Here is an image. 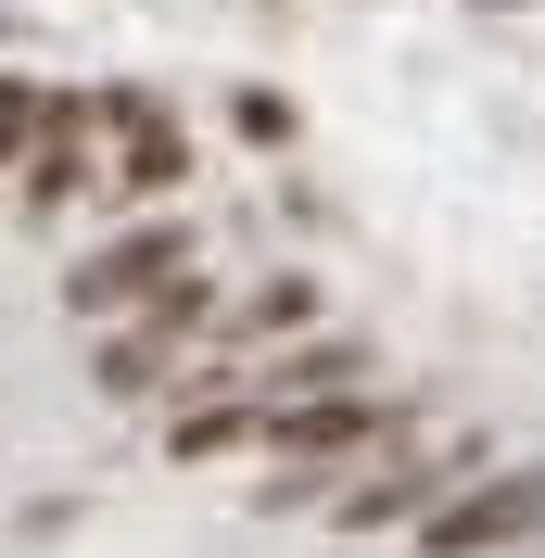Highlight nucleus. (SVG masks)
Masks as SVG:
<instances>
[{"instance_id":"1","label":"nucleus","mask_w":545,"mask_h":558,"mask_svg":"<svg viewBox=\"0 0 545 558\" xmlns=\"http://www.w3.org/2000/svg\"><path fill=\"white\" fill-rule=\"evenodd\" d=\"M419 546H432V558H495V546H545V470H495V483H470L457 508H432V521H419Z\"/></svg>"},{"instance_id":"2","label":"nucleus","mask_w":545,"mask_h":558,"mask_svg":"<svg viewBox=\"0 0 545 558\" xmlns=\"http://www.w3.org/2000/svg\"><path fill=\"white\" fill-rule=\"evenodd\" d=\"M178 279H191V242H178V229H140V242H114L102 267L64 279V305L76 317H114V305H140V292H178Z\"/></svg>"},{"instance_id":"3","label":"nucleus","mask_w":545,"mask_h":558,"mask_svg":"<svg viewBox=\"0 0 545 558\" xmlns=\"http://www.w3.org/2000/svg\"><path fill=\"white\" fill-rule=\"evenodd\" d=\"M482 470L470 457H407V470H380V483L342 495V533H380V521H432V508H457Z\"/></svg>"},{"instance_id":"4","label":"nucleus","mask_w":545,"mask_h":558,"mask_svg":"<svg viewBox=\"0 0 545 558\" xmlns=\"http://www.w3.org/2000/svg\"><path fill=\"white\" fill-rule=\"evenodd\" d=\"M102 114H114V140H128V153H114V178H128V191H178V166H191L178 114L153 102V89H102Z\"/></svg>"},{"instance_id":"5","label":"nucleus","mask_w":545,"mask_h":558,"mask_svg":"<svg viewBox=\"0 0 545 558\" xmlns=\"http://www.w3.org/2000/svg\"><path fill=\"white\" fill-rule=\"evenodd\" d=\"M380 445V407L368 393H305V407H267V457H355Z\"/></svg>"},{"instance_id":"6","label":"nucleus","mask_w":545,"mask_h":558,"mask_svg":"<svg viewBox=\"0 0 545 558\" xmlns=\"http://www.w3.org/2000/svg\"><path fill=\"white\" fill-rule=\"evenodd\" d=\"M89 114L102 102H51V128H38V153H26V204L38 216H64V191L89 178Z\"/></svg>"},{"instance_id":"7","label":"nucleus","mask_w":545,"mask_h":558,"mask_svg":"<svg viewBox=\"0 0 545 558\" xmlns=\"http://www.w3.org/2000/svg\"><path fill=\"white\" fill-rule=\"evenodd\" d=\"M355 368H368L355 343H292V355L267 368V407H305V393H355Z\"/></svg>"},{"instance_id":"8","label":"nucleus","mask_w":545,"mask_h":558,"mask_svg":"<svg viewBox=\"0 0 545 558\" xmlns=\"http://www.w3.org/2000/svg\"><path fill=\"white\" fill-rule=\"evenodd\" d=\"M241 432H267V407H191L178 418V457H229Z\"/></svg>"},{"instance_id":"9","label":"nucleus","mask_w":545,"mask_h":558,"mask_svg":"<svg viewBox=\"0 0 545 558\" xmlns=\"http://www.w3.org/2000/svg\"><path fill=\"white\" fill-rule=\"evenodd\" d=\"M38 128H51V102H38L26 76H0V166H13V153H38Z\"/></svg>"},{"instance_id":"10","label":"nucleus","mask_w":545,"mask_h":558,"mask_svg":"<svg viewBox=\"0 0 545 558\" xmlns=\"http://www.w3.org/2000/svg\"><path fill=\"white\" fill-rule=\"evenodd\" d=\"M241 330H305V279H267V292L241 305Z\"/></svg>"},{"instance_id":"11","label":"nucleus","mask_w":545,"mask_h":558,"mask_svg":"<svg viewBox=\"0 0 545 558\" xmlns=\"http://www.w3.org/2000/svg\"><path fill=\"white\" fill-rule=\"evenodd\" d=\"M241 140H292V102L279 89H241Z\"/></svg>"}]
</instances>
